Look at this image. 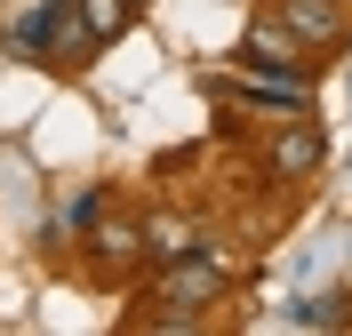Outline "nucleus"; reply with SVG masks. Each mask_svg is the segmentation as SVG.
Segmentation results:
<instances>
[{
	"instance_id": "nucleus-9",
	"label": "nucleus",
	"mask_w": 352,
	"mask_h": 336,
	"mask_svg": "<svg viewBox=\"0 0 352 336\" xmlns=\"http://www.w3.org/2000/svg\"><path fill=\"white\" fill-rule=\"evenodd\" d=\"M129 8H144V0H129Z\"/></svg>"
},
{
	"instance_id": "nucleus-5",
	"label": "nucleus",
	"mask_w": 352,
	"mask_h": 336,
	"mask_svg": "<svg viewBox=\"0 0 352 336\" xmlns=\"http://www.w3.org/2000/svg\"><path fill=\"white\" fill-rule=\"evenodd\" d=\"M144 248L168 265V256H192V248H200V232H192L184 216H153V224H144Z\"/></svg>"
},
{
	"instance_id": "nucleus-6",
	"label": "nucleus",
	"mask_w": 352,
	"mask_h": 336,
	"mask_svg": "<svg viewBox=\"0 0 352 336\" xmlns=\"http://www.w3.org/2000/svg\"><path fill=\"white\" fill-rule=\"evenodd\" d=\"M72 16H80L96 41H120V32H129V0H72Z\"/></svg>"
},
{
	"instance_id": "nucleus-7",
	"label": "nucleus",
	"mask_w": 352,
	"mask_h": 336,
	"mask_svg": "<svg viewBox=\"0 0 352 336\" xmlns=\"http://www.w3.org/2000/svg\"><path fill=\"white\" fill-rule=\"evenodd\" d=\"M96 256H104V265H129V256H136V232H129V224H104V232H96Z\"/></svg>"
},
{
	"instance_id": "nucleus-3",
	"label": "nucleus",
	"mask_w": 352,
	"mask_h": 336,
	"mask_svg": "<svg viewBox=\"0 0 352 336\" xmlns=\"http://www.w3.org/2000/svg\"><path fill=\"white\" fill-rule=\"evenodd\" d=\"M217 289H224V272L192 265V256H168V272H160V296H176V304H208Z\"/></svg>"
},
{
	"instance_id": "nucleus-2",
	"label": "nucleus",
	"mask_w": 352,
	"mask_h": 336,
	"mask_svg": "<svg viewBox=\"0 0 352 336\" xmlns=\"http://www.w3.org/2000/svg\"><path fill=\"white\" fill-rule=\"evenodd\" d=\"M296 56H305V41H296L280 16H272V24H256V32L241 41V65H280V72H296Z\"/></svg>"
},
{
	"instance_id": "nucleus-8",
	"label": "nucleus",
	"mask_w": 352,
	"mask_h": 336,
	"mask_svg": "<svg viewBox=\"0 0 352 336\" xmlns=\"http://www.w3.org/2000/svg\"><path fill=\"white\" fill-rule=\"evenodd\" d=\"M48 24H56V8H41V16L16 24V48H48Z\"/></svg>"
},
{
	"instance_id": "nucleus-1",
	"label": "nucleus",
	"mask_w": 352,
	"mask_h": 336,
	"mask_svg": "<svg viewBox=\"0 0 352 336\" xmlns=\"http://www.w3.org/2000/svg\"><path fill=\"white\" fill-rule=\"evenodd\" d=\"M280 24H288V32H296L305 48H329L336 32H344V16H336V0H288V8H280Z\"/></svg>"
},
{
	"instance_id": "nucleus-4",
	"label": "nucleus",
	"mask_w": 352,
	"mask_h": 336,
	"mask_svg": "<svg viewBox=\"0 0 352 336\" xmlns=\"http://www.w3.org/2000/svg\"><path fill=\"white\" fill-rule=\"evenodd\" d=\"M320 160H329V136L320 128H288L280 144H272V177H312Z\"/></svg>"
}]
</instances>
